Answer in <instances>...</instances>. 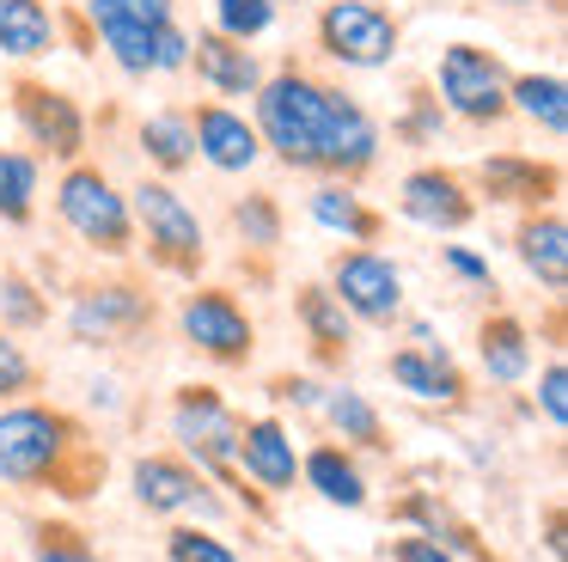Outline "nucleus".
<instances>
[{"mask_svg":"<svg viewBox=\"0 0 568 562\" xmlns=\"http://www.w3.org/2000/svg\"><path fill=\"white\" fill-rule=\"evenodd\" d=\"M38 391V361L26 354V342H13V330H0V403Z\"/></svg>","mask_w":568,"mask_h":562,"instance_id":"c9c22d12","label":"nucleus"},{"mask_svg":"<svg viewBox=\"0 0 568 562\" xmlns=\"http://www.w3.org/2000/svg\"><path fill=\"white\" fill-rule=\"evenodd\" d=\"M446 269H453L458 281H470V288H489V257H477V251H465V244H446Z\"/></svg>","mask_w":568,"mask_h":562,"instance_id":"ea45409f","label":"nucleus"},{"mask_svg":"<svg viewBox=\"0 0 568 562\" xmlns=\"http://www.w3.org/2000/svg\"><path fill=\"white\" fill-rule=\"evenodd\" d=\"M294 318H300V330H306L312 354H318L324 367L348 361V349H355V318L343 312V300H336L324 281H306V288L294 293Z\"/></svg>","mask_w":568,"mask_h":562,"instance_id":"f3484780","label":"nucleus"},{"mask_svg":"<svg viewBox=\"0 0 568 562\" xmlns=\"http://www.w3.org/2000/svg\"><path fill=\"white\" fill-rule=\"evenodd\" d=\"M397 134H409V141H428V134H440V98H422L409 104V117L397 122Z\"/></svg>","mask_w":568,"mask_h":562,"instance_id":"4c0bfd02","label":"nucleus"},{"mask_svg":"<svg viewBox=\"0 0 568 562\" xmlns=\"http://www.w3.org/2000/svg\"><path fill=\"white\" fill-rule=\"evenodd\" d=\"M477 367L495 385H519L531 373V330L514 312H489L477 324Z\"/></svg>","mask_w":568,"mask_h":562,"instance_id":"5701e85b","label":"nucleus"},{"mask_svg":"<svg viewBox=\"0 0 568 562\" xmlns=\"http://www.w3.org/2000/svg\"><path fill=\"white\" fill-rule=\"evenodd\" d=\"M165 562H245L226 538H214L209 525H172L165 532Z\"/></svg>","mask_w":568,"mask_h":562,"instance_id":"2f4dec72","label":"nucleus"},{"mask_svg":"<svg viewBox=\"0 0 568 562\" xmlns=\"http://www.w3.org/2000/svg\"><path fill=\"white\" fill-rule=\"evenodd\" d=\"M514 251H519V263L538 275V288H550V293L568 288V220L556 214V208H544V214L531 208V214L519 220Z\"/></svg>","mask_w":568,"mask_h":562,"instance_id":"6ab92c4d","label":"nucleus"},{"mask_svg":"<svg viewBox=\"0 0 568 562\" xmlns=\"http://www.w3.org/2000/svg\"><path fill=\"white\" fill-rule=\"evenodd\" d=\"M562 550H568V538H562V508H550V556L562 562Z\"/></svg>","mask_w":568,"mask_h":562,"instance_id":"79ce46f5","label":"nucleus"},{"mask_svg":"<svg viewBox=\"0 0 568 562\" xmlns=\"http://www.w3.org/2000/svg\"><path fill=\"white\" fill-rule=\"evenodd\" d=\"M507 110H519V117L538 122L550 141H562L568 134V86H562V73H519V80H507Z\"/></svg>","mask_w":568,"mask_h":562,"instance_id":"bb28decb","label":"nucleus"},{"mask_svg":"<svg viewBox=\"0 0 568 562\" xmlns=\"http://www.w3.org/2000/svg\"><path fill=\"white\" fill-rule=\"evenodd\" d=\"M104 446L55 403H13L0 410V483L43 489L62 501H92L104 489Z\"/></svg>","mask_w":568,"mask_h":562,"instance_id":"f03ea898","label":"nucleus"},{"mask_svg":"<svg viewBox=\"0 0 568 562\" xmlns=\"http://www.w3.org/2000/svg\"><path fill=\"white\" fill-rule=\"evenodd\" d=\"M239 464L245 476L263 489V495H287L300 483V452H294V434H287L275 415H251L239 428Z\"/></svg>","mask_w":568,"mask_h":562,"instance_id":"2eb2a0df","label":"nucleus"},{"mask_svg":"<svg viewBox=\"0 0 568 562\" xmlns=\"http://www.w3.org/2000/svg\"><path fill=\"white\" fill-rule=\"evenodd\" d=\"M38 324H50V300L26 275L0 269V330H38Z\"/></svg>","mask_w":568,"mask_h":562,"instance_id":"7c9ffc66","label":"nucleus"},{"mask_svg":"<svg viewBox=\"0 0 568 562\" xmlns=\"http://www.w3.org/2000/svg\"><path fill=\"white\" fill-rule=\"evenodd\" d=\"M129 214H135V227L148 232V251H153L160 269H172V275H196V269L209 263V239H202L196 208H190L172 183H160V178L135 183Z\"/></svg>","mask_w":568,"mask_h":562,"instance_id":"39448f33","label":"nucleus"},{"mask_svg":"<svg viewBox=\"0 0 568 562\" xmlns=\"http://www.w3.org/2000/svg\"><path fill=\"white\" fill-rule=\"evenodd\" d=\"M300 476H306V489H318V501H331V508H348V513L367 508V476H361V464H355V446H343V440H318V446L300 459Z\"/></svg>","mask_w":568,"mask_h":562,"instance_id":"aec40b11","label":"nucleus"},{"mask_svg":"<svg viewBox=\"0 0 568 562\" xmlns=\"http://www.w3.org/2000/svg\"><path fill=\"white\" fill-rule=\"evenodd\" d=\"M190 134H196V159H209L214 171H251L263 153L257 129L226 104H202L196 117H190Z\"/></svg>","mask_w":568,"mask_h":562,"instance_id":"dca6fc26","label":"nucleus"},{"mask_svg":"<svg viewBox=\"0 0 568 562\" xmlns=\"http://www.w3.org/2000/svg\"><path fill=\"white\" fill-rule=\"evenodd\" d=\"M397 214L416 220V227L428 232H465L470 214H477V202H470V190L453 178V171L428 165V171H409L404 190H397Z\"/></svg>","mask_w":568,"mask_h":562,"instance_id":"4468645a","label":"nucleus"},{"mask_svg":"<svg viewBox=\"0 0 568 562\" xmlns=\"http://www.w3.org/2000/svg\"><path fill=\"white\" fill-rule=\"evenodd\" d=\"M55 214L74 232L80 244L104 257H129L135 251V214H129V195H116V183L99 165H74L55 183Z\"/></svg>","mask_w":568,"mask_h":562,"instance_id":"20e7f679","label":"nucleus"},{"mask_svg":"<svg viewBox=\"0 0 568 562\" xmlns=\"http://www.w3.org/2000/svg\"><path fill=\"white\" fill-rule=\"evenodd\" d=\"M507 7H538V0H507Z\"/></svg>","mask_w":568,"mask_h":562,"instance_id":"37998d69","label":"nucleus"},{"mask_svg":"<svg viewBox=\"0 0 568 562\" xmlns=\"http://www.w3.org/2000/svg\"><path fill=\"white\" fill-rule=\"evenodd\" d=\"M270 7H275V0H270Z\"/></svg>","mask_w":568,"mask_h":562,"instance_id":"c03bdc74","label":"nucleus"},{"mask_svg":"<svg viewBox=\"0 0 568 562\" xmlns=\"http://www.w3.org/2000/svg\"><path fill=\"white\" fill-rule=\"evenodd\" d=\"M275 398H282V403H294V410H318V398H324V385H318V379H306V373H282V379H275Z\"/></svg>","mask_w":568,"mask_h":562,"instance_id":"a19ab883","label":"nucleus"},{"mask_svg":"<svg viewBox=\"0 0 568 562\" xmlns=\"http://www.w3.org/2000/svg\"><path fill=\"white\" fill-rule=\"evenodd\" d=\"M257 141L294 171H331V178H361L379 159V122L348 92L287 68L257 86Z\"/></svg>","mask_w":568,"mask_h":562,"instance_id":"f257e3e1","label":"nucleus"},{"mask_svg":"<svg viewBox=\"0 0 568 562\" xmlns=\"http://www.w3.org/2000/svg\"><path fill=\"white\" fill-rule=\"evenodd\" d=\"M190 61H196V73L214 86L221 98H251L263 86V68L257 56H251L245 43H233V37L209 31V37H190Z\"/></svg>","mask_w":568,"mask_h":562,"instance_id":"412c9836","label":"nucleus"},{"mask_svg":"<svg viewBox=\"0 0 568 562\" xmlns=\"http://www.w3.org/2000/svg\"><path fill=\"white\" fill-rule=\"evenodd\" d=\"M141 153H148L160 171H190L196 165V134H190L184 110H153V117L141 122Z\"/></svg>","mask_w":568,"mask_h":562,"instance_id":"cd10ccee","label":"nucleus"},{"mask_svg":"<svg viewBox=\"0 0 568 562\" xmlns=\"http://www.w3.org/2000/svg\"><path fill=\"white\" fill-rule=\"evenodd\" d=\"M55 49V12L50 0H0V56L38 61Z\"/></svg>","mask_w":568,"mask_h":562,"instance_id":"a878e982","label":"nucleus"},{"mask_svg":"<svg viewBox=\"0 0 568 562\" xmlns=\"http://www.w3.org/2000/svg\"><path fill=\"white\" fill-rule=\"evenodd\" d=\"M178 330L214 367H245L257 354V324L226 288H190L184 305H178Z\"/></svg>","mask_w":568,"mask_h":562,"instance_id":"0eeeda50","label":"nucleus"},{"mask_svg":"<svg viewBox=\"0 0 568 562\" xmlns=\"http://www.w3.org/2000/svg\"><path fill=\"white\" fill-rule=\"evenodd\" d=\"M31 562H104V556L74 520H38L31 525Z\"/></svg>","mask_w":568,"mask_h":562,"instance_id":"c756f323","label":"nucleus"},{"mask_svg":"<svg viewBox=\"0 0 568 562\" xmlns=\"http://www.w3.org/2000/svg\"><path fill=\"white\" fill-rule=\"evenodd\" d=\"M275 24V7L270 0H214V31L233 37V43H251Z\"/></svg>","mask_w":568,"mask_h":562,"instance_id":"72a5a7b5","label":"nucleus"},{"mask_svg":"<svg viewBox=\"0 0 568 562\" xmlns=\"http://www.w3.org/2000/svg\"><path fill=\"white\" fill-rule=\"evenodd\" d=\"M153 324V293L135 281H99L68 300V337L87 349H116V342L141 337Z\"/></svg>","mask_w":568,"mask_h":562,"instance_id":"6e6552de","label":"nucleus"},{"mask_svg":"<svg viewBox=\"0 0 568 562\" xmlns=\"http://www.w3.org/2000/svg\"><path fill=\"white\" fill-rule=\"evenodd\" d=\"M483 190H489V202L538 208L556 195V171L538 165V159H519V153H495V159H483Z\"/></svg>","mask_w":568,"mask_h":562,"instance_id":"393cba45","label":"nucleus"},{"mask_svg":"<svg viewBox=\"0 0 568 562\" xmlns=\"http://www.w3.org/2000/svg\"><path fill=\"white\" fill-rule=\"evenodd\" d=\"M538 403H544V422H550V428H568V367H562V361L544 367Z\"/></svg>","mask_w":568,"mask_h":562,"instance_id":"e433bc0d","label":"nucleus"},{"mask_svg":"<svg viewBox=\"0 0 568 562\" xmlns=\"http://www.w3.org/2000/svg\"><path fill=\"white\" fill-rule=\"evenodd\" d=\"M392 520L416 525L422 538H434L440 550H453L458 562H501V556H495V550L483 544L477 532H470L465 520H458L453 508H446V501H434L428 489H416V495H404V501H397V508H392Z\"/></svg>","mask_w":568,"mask_h":562,"instance_id":"a211bd4d","label":"nucleus"},{"mask_svg":"<svg viewBox=\"0 0 568 562\" xmlns=\"http://www.w3.org/2000/svg\"><path fill=\"white\" fill-rule=\"evenodd\" d=\"M239 428H245V415H239L214 385H178L172 440L184 446V459L196 464L202 476H214L221 489H245V476H239Z\"/></svg>","mask_w":568,"mask_h":562,"instance_id":"7ed1b4c3","label":"nucleus"},{"mask_svg":"<svg viewBox=\"0 0 568 562\" xmlns=\"http://www.w3.org/2000/svg\"><path fill=\"white\" fill-rule=\"evenodd\" d=\"M38 208V159L31 153H0V220L26 227Z\"/></svg>","mask_w":568,"mask_h":562,"instance_id":"c85d7f7f","label":"nucleus"},{"mask_svg":"<svg viewBox=\"0 0 568 562\" xmlns=\"http://www.w3.org/2000/svg\"><path fill=\"white\" fill-rule=\"evenodd\" d=\"M87 12L99 31H116V24H141V31L172 24V0H87Z\"/></svg>","mask_w":568,"mask_h":562,"instance_id":"473e14b6","label":"nucleus"},{"mask_svg":"<svg viewBox=\"0 0 568 562\" xmlns=\"http://www.w3.org/2000/svg\"><path fill=\"white\" fill-rule=\"evenodd\" d=\"M392 562H458V556L440 550L434 538H422V532H404V538H392Z\"/></svg>","mask_w":568,"mask_h":562,"instance_id":"58836bf2","label":"nucleus"},{"mask_svg":"<svg viewBox=\"0 0 568 562\" xmlns=\"http://www.w3.org/2000/svg\"><path fill=\"white\" fill-rule=\"evenodd\" d=\"M507 80H514V73H507L501 56L483 49V43H446L440 68H434L440 104L453 110L458 122H501L507 117Z\"/></svg>","mask_w":568,"mask_h":562,"instance_id":"423d86ee","label":"nucleus"},{"mask_svg":"<svg viewBox=\"0 0 568 562\" xmlns=\"http://www.w3.org/2000/svg\"><path fill=\"white\" fill-rule=\"evenodd\" d=\"M318 49L343 68H392L397 61V19L373 0H331L318 12Z\"/></svg>","mask_w":568,"mask_h":562,"instance_id":"1a4fd4ad","label":"nucleus"},{"mask_svg":"<svg viewBox=\"0 0 568 562\" xmlns=\"http://www.w3.org/2000/svg\"><path fill=\"white\" fill-rule=\"evenodd\" d=\"M306 214L318 220L324 232H336V239H355V244H373V239H379V214L361 202L348 178H324L318 190L306 195Z\"/></svg>","mask_w":568,"mask_h":562,"instance_id":"b1692460","label":"nucleus"},{"mask_svg":"<svg viewBox=\"0 0 568 562\" xmlns=\"http://www.w3.org/2000/svg\"><path fill=\"white\" fill-rule=\"evenodd\" d=\"M13 117H19V129L31 134V147H43V153H55V159L87 153V117H80V104L68 92H55V86L19 80L13 86Z\"/></svg>","mask_w":568,"mask_h":562,"instance_id":"f8f14e48","label":"nucleus"},{"mask_svg":"<svg viewBox=\"0 0 568 562\" xmlns=\"http://www.w3.org/2000/svg\"><path fill=\"white\" fill-rule=\"evenodd\" d=\"M129 483H135V501L148 513H196V520H221V495L214 483L184 459V452H148V459L129 464Z\"/></svg>","mask_w":568,"mask_h":562,"instance_id":"9b49d317","label":"nucleus"},{"mask_svg":"<svg viewBox=\"0 0 568 562\" xmlns=\"http://www.w3.org/2000/svg\"><path fill=\"white\" fill-rule=\"evenodd\" d=\"M409 337L416 342H404V349L392 354V379L416 403H465L470 385H465V373H458V361L446 354V342H434L428 324H409Z\"/></svg>","mask_w":568,"mask_h":562,"instance_id":"ddd939ff","label":"nucleus"},{"mask_svg":"<svg viewBox=\"0 0 568 562\" xmlns=\"http://www.w3.org/2000/svg\"><path fill=\"white\" fill-rule=\"evenodd\" d=\"M233 227L245 232V244H257V251H275L282 244V208H275V195H245V202L233 208Z\"/></svg>","mask_w":568,"mask_h":562,"instance_id":"f704fd0d","label":"nucleus"},{"mask_svg":"<svg viewBox=\"0 0 568 562\" xmlns=\"http://www.w3.org/2000/svg\"><path fill=\"white\" fill-rule=\"evenodd\" d=\"M331 293L343 300V312L355 324H397L404 312V269L392 263L385 251H343L331 263Z\"/></svg>","mask_w":568,"mask_h":562,"instance_id":"9d476101","label":"nucleus"},{"mask_svg":"<svg viewBox=\"0 0 568 562\" xmlns=\"http://www.w3.org/2000/svg\"><path fill=\"white\" fill-rule=\"evenodd\" d=\"M318 415L331 422V434L343 440V446H361V452H392V428H385V415H379V410H373L367 391L324 385Z\"/></svg>","mask_w":568,"mask_h":562,"instance_id":"4be33fe9","label":"nucleus"}]
</instances>
